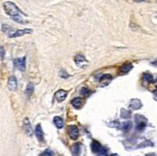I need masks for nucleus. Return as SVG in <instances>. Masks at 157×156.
I'll use <instances>...</instances> for the list:
<instances>
[{
	"instance_id": "f257e3e1",
	"label": "nucleus",
	"mask_w": 157,
	"mask_h": 156,
	"mask_svg": "<svg viewBox=\"0 0 157 156\" xmlns=\"http://www.w3.org/2000/svg\"><path fill=\"white\" fill-rule=\"evenodd\" d=\"M4 10L7 13L8 15H10L14 21L18 23H24V18H23V14L21 11L17 7V5L11 1H6L4 3Z\"/></svg>"
},
{
	"instance_id": "f03ea898",
	"label": "nucleus",
	"mask_w": 157,
	"mask_h": 156,
	"mask_svg": "<svg viewBox=\"0 0 157 156\" xmlns=\"http://www.w3.org/2000/svg\"><path fill=\"white\" fill-rule=\"evenodd\" d=\"M26 58L25 57H21V58H17L14 60V66L15 69H18L21 71L25 70V67H26Z\"/></svg>"
},
{
	"instance_id": "7ed1b4c3",
	"label": "nucleus",
	"mask_w": 157,
	"mask_h": 156,
	"mask_svg": "<svg viewBox=\"0 0 157 156\" xmlns=\"http://www.w3.org/2000/svg\"><path fill=\"white\" fill-rule=\"evenodd\" d=\"M67 134H69L71 140H76L78 136H79V130H78L77 126L70 125L67 127Z\"/></svg>"
},
{
	"instance_id": "20e7f679",
	"label": "nucleus",
	"mask_w": 157,
	"mask_h": 156,
	"mask_svg": "<svg viewBox=\"0 0 157 156\" xmlns=\"http://www.w3.org/2000/svg\"><path fill=\"white\" fill-rule=\"evenodd\" d=\"M33 32L32 29H21V30H18L14 32L13 34L9 35L10 38H18V37H21V36H24L26 34H31Z\"/></svg>"
},
{
	"instance_id": "39448f33",
	"label": "nucleus",
	"mask_w": 157,
	"mask_h": 156,
	"mask_svg": "<svg viewBox=\"0 0 157 156\" xmlns=\"http://www.w3.org/2000/svg\"><path fill=\"white\" fill-rule=\"evenodd\" d=\"M23 129L25 133L28 135V136H32L33 135V130H32V126H31V123L28 118H25L23 119Z\"/></svg>"
},
{
	"instance_id": "423d86ee",
	"label": "nucleus",
	"mask_w": 157,
	"mask_h": 156,
	"mask_svg": "<svg viewBox=\"0 0 157 156\" xmlns=\"http://www.w3.org/2000/svg\"><path fill=\"white\" fill-rule=\"evenodd\" d=\"M35 134H36V137L37 139L39 140L40 142H44V131H43V128H41V124H37L36 129H35Z\"/></svg>"
},
{
	"instance_id": "0eeeda50",
	"label": "nucleus",
	"mask_w": 157,
	"mask_h": 156,
	"mask_svg": "<svg viewBox=\"0 0 157 156\" xmlns=\"http://www.w3.org/2000/svg\"><path fill=\"white\" fill-rule=\"evenodd\" d=\"M67 96V91L59 90V91H57L56 93H55V98H56V100L58 102H63L66 99Z\"/></svg>"
},
{
	"instance_id": "6e6552de",
	"label": "nucleus",
	"mask_w": 157,
	"mask_h": 156,
	"mask_svg": "<svg viewBox=\"0 0 157 156\" xmlns=\"http://www.w3.org/2000/svg\"><path fill=\"white\" fill-rule=\"evenodd\" d=\"M18 87V82H17V78L15 76H10L8 79V88L11 91H15Z\"/></svg>"
},
{
	"instance_id": "1a4fd4ad",
	"label": "nucleus",
	"mask_w": 157,
	"mask_h": 156,
	"mask_svg": "<svg viewBox=\"0 0 157 156\" xmlns=\"http://www.w3.org/2000/svg\"><path fill=\"white\" fill-rule=\"evenodd\" d=\"M74 62L78 67H84L87 65V60L83 55H76L74 57Z\"/></svg>"
},
{
	"instance_id": "9d476101",
	"label": "nucleus",
	"mask_w": 157,
	"mask_h": 156,
	"mask_svg": "<svg viewBox=\"0 0 157 156\" xmlns=\"http://www.w3.org/2000/svg\"><path fill=\"white\" fill-rule=\"evenodd\" d=\"M132 64L131 63H125L124 65H123L119 69V74H126L128 72L132 70Z\"/></svg>"
},
{
	"instance_id": "9b49d317",
	"label": "nucleus",
	"mask_w": 157,
	"mask_h": 156,
	"mask_svg": "<svg viewBox=\"0 0 157 156\" xmlns=\"http://www.w3.org/2000/svg\"><path fill=\"white\" fill-rule=\"evenodd\" d=\"M82 104H83V100L81 97H74L71 100V105L75 109H80L82 107Z\"/></svg>"
},
{
	"instance_id": "f8f14e48",
	"label": "nucleus",
	"mask_w": 157,
	"mask_h": 156,
	"mask_svg": "<svg viewBox=\"0 0 157 156\" xmlns=\"http://www.w3.org/2000/svg\"><path fill=\"white\" fill-rule=\"evenodd\" d=\"M112 80V76L110 75V74H104V75H102L101 76V78H100V84H101V86H106L108 83H110V81Z\"/></svg>"
},
{
	"instance_id": "ddd939ff",
	"label": "nucleus",
	"mask_w": 157,
	"mask_h": 156,
	"mask_svg": "<svg viewBox=\"0 0 157 156\" xmlns=\"http://www.w3.org/2000/svg\"><path fill=\"white\" fill-rule=\"evenodd\" d=\"M103 148L101 147V145L99 144L98 142H96V141H93V143H92V150L95 153H98L99 151H100V150L102 149Z\"/></svg>"
},
{
	"instance_id": "4468645a",
	"label": "nucleus",
	"mask_w": 157,
	"mask_h": 156,
	"mask_svg": "<svg viewBox=\"0 0 157 156\" xmlns=\"http://www.w3.org/2000/svg\"><path fill=\"white\" fill-rule=\"evenodd\" d=\"M53 122H54V124L56 125L57 128L61 129V128L64 127V121H63V119L60 117H55L53 119Z\"/></svg>"
},
{
	"instance_id": "2eb2a0df",
	"label": "nucleus",
	"mask_w": 157,
	"mask_h": 156,
	"mask_svg": "<svg viewBox=\"0 0 157 156\" xmlns=\"http://www.w3.org/2000/svg\"><path fill=\"white\" fill-rule=\"evenodd\" d=\"M33 92H34V85L32 84V83H29V84L27 85V87H26V90H25L26 96L29 98L31 96H32Z\"/></svg>"
},
{
	"instance_id": "dca6fc26",
	"label": "nucleus",
	"mask_w": 157,
	"mask_h": 156,
	"mask_svg": "<svg viewBox=\"0 0 157 156\" xmlns=\"http://www.w3.org/2000/svg\"><path fill=\"white\" fill-rule=\"evenodd\" d=\"M80 150H81V148H80L79 144H75L74 145H72L71 151H72L73 156H78V155H79L80 154Z\"/></svg>"
},
{
	"instance_id": "f3484780",
	"label": "nucleus",
	"mask_w": 157,
	"mask_h": 156,
	"mask_svg": "<svg viewBox=\"0 0 157 156\" xmlns=\"http://www.w3.org/2000/svg\"><path fill=\"white\" fill-rule=\"evenodd\" d=\"M131 126H132V123L130 122H126L123 123V126H122V128H123V131L127 132L128 130H129L130 128H131Z\"/></svg>"
},
{
	"instance_id": "a211bd4d",
	"label": "nucleus",
	"mask_w": 157,
	"mask_h": 156,
	"mask_svg": "<svg viewBox=\"0 0 157 156\" xmlns=\"http://www.w3.org/2000/svg\"><path fill=\"white\" fill-rule=\"evenodd\" d=\"M143 78H144V81H146L148 83L153 82V77H152V75L149 74V73H145Z\"/></svg>"
},
{
	"instance_id": "6ab92c4d",
	"label": "nucleus",
	"mask_w": 157,
	"mask_h": 156,
	"mask_svg": "<svg viewBox=\"0 0 157 156\" xmlns=\"http://www.w3.org/2000/svg\"><path fill=\"white\" fill-rule=\"evenodd\" d=\"M40 156H53V152H52L50 149H46Z\"/></svg>"
},
{
	"instance_id": "aec40b11",
	"label": "nucleus",
	"mask_w": 157,
	"mask_h": 156,
	"mask_svg": "<svg viewBox=\"0 0 157 156\" xmlns=\"http://www.w3.org/2000/svg\"><path fill=\"white\" fill-rule=\"evenodd\" d=\"M89 93H90V91H89L87 88H82V90H81V93L83 96H88L89 95Z\"/></svg>"
},
{
	"instance_id": "412c9836",
	"label": "nucleus",
	"mask_w": 157,
	"mask_h": 156,
	"mask_svg": "<svg viewBox=\"0 0 157 156\" xmlns=\"http://www.w3.org/2000/svg\"><path fill=\"white\" fill-rule=\"evenodd\" d=\"M60 76H61L62 78H67V77L70 76V75L67 74L65 70H61V71H60Z\"/></svg>"
},
{
	"instance_id": "4be33fe9",
	"label": "nucleus",
	"mask_w": 157,
	"mask_h": 156,
	"mask_svg": "<svg viewBox=\"0 0 157 156\" xmlns=\"http://www.w3.org/2000/svg\"><path fill=\"white\" fill-rule=\"evenodd\" d=\"M155 84H156V86H157V79L155 80Z\"/></svg>"
},
{
	"instance_id": "5701e85b",
	"label": "nucleus",
	"mask_w": 157,
	"mask_h": 156,
	"mask_svg": "<svg viewBox=\"0 0 157 156\" xmlns=\"http://www.w3.org/2000/svg\"><path fill=\"white\" fill-rule=\"evenodd\" d=\"M139 1H140V0H139Z\"/></svg>"
}]
</instances>
